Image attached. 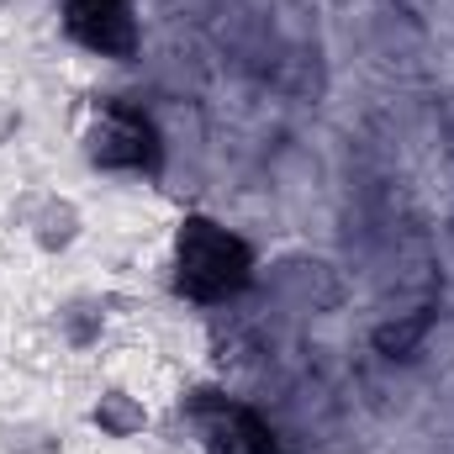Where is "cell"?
<instances>
[{"instance_id":"cell-6","label":"cell","mask_w":454,"mask_h":454,"mask_svg":"<svg viewBox=\"0 0 454 454\" xmlns=\"http://www.w3.org/2000/svg\"><path fill=\"white\" fill-rule=\"evenodd\" d=\"M90 423H96L106 439H132V434H143L148 407H143L137 396H127V391H106V396L90 407Z\"/></svg>"},{"instance_id":"cell-2","label":"cell","mask_w":454,"mask_h":454,"mask_svg":"<svg viewBox=\"0 0 454 454\" xmlns=\"http://www.w3.org/2000/svg\"><path fill=\"white\" fill-rule=\"evenodd\" d=\"M85 159L96 169H127V175H153L159 169V132L153 121L121 101L96 106L90 127H85Z\"/></svg>"},{"instance_id":"cell-7","label":"cell","mask_w":454,"mask_h":454,"mask_svg":"<svg viewBox=\"0 0 454 454\" xmlns=\"http://www.w3.org/2000/svg\"><path fill=\"white\" fill-rule=\"evenodd\" d=\"M59 323H64V333H69V343H96V333H101V307L96 301H74L69 312H59Z\"/></svg>"},{"instance_id":"cell-1","label":"cell","mask_w":454,"mask_h":454,"mask_svg":"<svg viewBox=\"0 0 454 454\" xmlns=\"http://www.w3.org/2000/svg\"><path fill=\"white\" fill-rule=\"evenodd\" d=\"M254 254L238 232H227L212 217H185L175 238V286L191 301H227L248 286Z\"/></svg>"},{"instance_id":"cell-4","label":"cell","mask_w":454,"mask_h":454,"mask_svg":"<svg viewBox=\"0 0 454 454\" xmlns=\"http://www.w3.org/2000/svg\"><path fill=\"white\" fill-rule=\"evenodd\" d=\"M196 418H201V439L207 454H280V439L270 434V423L238 402H196Z\"/></svg>"},{"instance_id":"cell-3","label":"cell","mask_w":454,"mask_h":454,"mask_svg":"<svg viewBox=\"0 0 454 454\" xmlns=\"http://www.w3.org/2000/svg\"><path fill=\"white\" fill-rule=\"evenodd\" d=\"M64 27L80 48H90L101 59H132L137 53L132 0H64Z\"/></svg>"},{"instance_id":"cell-5","label":"cell","mask_w":454,"mask_h":454,"mask_svg":"<svg viewBox=\"0 0 454 454\" xmlns=\"http://www.w3.org/2000/svg\"><path fill=\"white\" fill-rule=\"evenodd\" d=\"M32 238H37L43 254H64V248L80 238V207L64 201V196H48V201L37 207V217H32Z\"/></svg>"}]
</instances>
